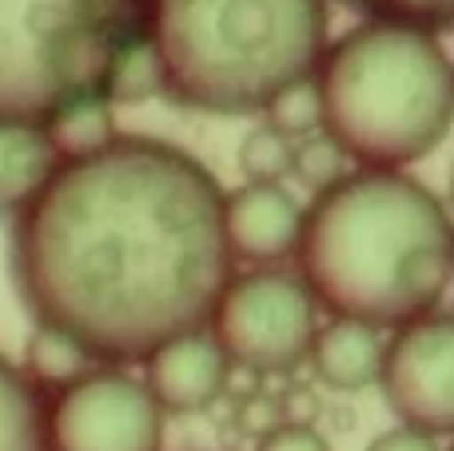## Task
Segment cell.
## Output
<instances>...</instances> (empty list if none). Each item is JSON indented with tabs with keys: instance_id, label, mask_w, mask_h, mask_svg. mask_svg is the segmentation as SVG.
I'll return each mask as SVG.
<instances>
[{
	"instance_id": "6da1fadb",
	"label": "cell",
	"mask_w": 454,
	"mask_h": 451,
	"mask_svg": "<svg viewBox=\"0 0 454 451\" xmlns=\"http://www.w3.org/2000/svg\"><path fill=\"white\" fill-rule=\"evenodd\" d=\"M223 200L184 148L120 136L60 164L16 216V292L40 328L72 336L96 364H144L220 308L235 260Z\"/></svg>"
},
{
	"instance_id": "7a4b0ae2",
	"label": "cell",
	"mask_w": 454,
	"mask_h": 451,
	"mask_svg": "<svg viewBox=\"0 0 454 451\" xmlns=\"http://www.w3.org/2000/svg\"><path fill=\"white\" fill-rule=\"evenodd\" d=\"M299 276L335 320L407 328L454 276V220L427 184L359 168L307 208Z\"/></svg>"
},
{
	"instance_id": "3957f363",
	"label": "cell",
	"mask_w": 454,
	"mask_h": 451,
	"mask_svg": "<svg viewBox=\"0 0 454 451\" xmlns=\"http://www.w3.org/2000/svg\"><path fill=\"white\" fill-rule=\"evenodd\" d=\"M144 36L168 96L200 112L243 116L327 56V0H148Z\"/></svg>"
},
{
	"instance_id": "277c9868",
	"label": "cell",
	"mask_w": 454,
	"mask_h": 451,
	"mask_svg": "<svg viewBox=\"0 0 454 451\" xmlns=\"http://www.w3.org/2000/svg\"><path fill=\"white\" fill-rule=\"evenodd\" d=\"M315 88L323 132L371 172L431 156L454 124V64L431 28L367 20L327 48Z\"/></svg>"
},
{
	"instance_id": "5b68a950",
	"label": "cell",
	"mask_w": 454,
	"mask_h": 451,
	"mask_svg": "<svg viewBox=\"0 0 454 451\" xmlns=\"http://www.w3.org/2000/svg\"><path fill=\"white\" fill-rule=\"evenodd\" d=\"M148 0H0V120L44 124L104 96L116 56L144 36Z\"/></svg>"
},
{
	"instance_id": "8992f818",
	"label": "cell",
	"mask_w": 454,
	"mask_h": 451,
	"mask_svg": "<svg viewBox=\"0 0 454 451\" xmlns=\"http://www.w3.org/2000/svg\"><path fill=\"white\" fill-rule=\"evenodd\" d=\"M212 336L227 360L247 372H291L311 360L319 336V300L303 276L283 268H255L231 276L220 308L212 316Z\"/></svg>"
},
{
	"instance_id": "52a82bcc",
	"label": "cell",
	"mask_w": 454,
	"mask_h": 451,
	"mask_svg": "<svg viewBox=\"0 0 454 451\" xmlns=\"http://www.w3.org/2000/svg\"><path fill=\"white\" fill-rule=\"evenodd\" d=\"M44 439L48 451H160L164 407L144 380L120 368H92L48 396Z\"/></svg>"
},
{
	"instance_id": "ba28073f",
	"label": "cell",
	"mask_w": 454,
	"mask_h": 451,
	"mask_svg": "<svg viewBox=\"0 0 454 451\" xmlns=\"http://www.w3.org/2000/svg\"><path fill=\"white\" fill-rule=\"evenodd\" d=\"M379 388L407 428L454 436V316L431 312L399 328L387 344Z\"/></svg>"
},
{
	"instance_id": "9c48e42d",
	"label": "cell",
	"mask_w": 454,
	"mask_h": 451,
	"mask_svg": "<svg viewBox=\"0 0 454 451\" xmlns=\"http://www.w3.org/2000/svg\"><path fill=\"white\" fill-rule=\"evenodd\" d=\"M307 212L283 184H243L223 200V228L235 260L255 268H275L299 256Z\"/></svg>"
},
{
	"instance_id": "30bf717a",
	"label": "cell",
	"mask_w": 454,
	"mask_h": 451,
	"mask_svg": "<svg viewBox=\"0 0 454 451\" xmlns=\"http://www.w3.org/2000/svg\"><path fill=\"white\" fill-rule=\"evenodd\" d=\"M227 372H231V360L212 336V328L180 336L144 360V384L164 412H204L223 396Z\"/></svg>"
},
{
	"instance_id": "8fae6325",
	"label": "cell",
	"mask_w": 454,
	"mask_h": 451,
	"mask_svg": "<svg viewBox=\"0 0 454 451\" xmlns=\"http://www.w3.org/2000/svg\"><path fill=\"white\" fill-rule=\"evenodd\" d=\"M60 152L44 124L0 120V212L20 216L60 172Z\"/></svg>"
},
{
	"instance_id": "7c38bea8",
	"label": "cell",
	"mask_w": 454,
	"mask_h": 451,
	"mask_svg": "<svg viewBox=\"0 0 454 451\" xmlns=\"http://www.w3.org/2000/svg\"><path fill=\"white\" fill-rule=\"evenodd\" d=\"M387 344L379 328L359 320H331L319 328L311 348V368L327 388L335 392H363L383 380Z\"/></svg>"
},
{
	"instance_id": "4fadbf2b",
	"label": "cell",
	"mask_w": 454,
	"mask_h": 451,
	"mask_svg": "<svg viewBox=\"0 0 454 451\" xmlns=\"http://www.w3.org/2000/svg\"><path fill=\"white\" fill-rule=\"evenodd\" d=\"M48 400L36 392V384L0 356V451H48L44 439Z\"/></svg>"
},
{
	"instance_id": "5bb4252c",
	"label": "cell",
	"mask_w": 454,
	"mask_h": 451,
	"mask_svg": "<svg viewBox=\"0 0 454 451\" xmlns=\"http://www.w3.org/2000/svg\"><path fill=\"white\" fill-rule=\"evenodd\" d=\"M44 128H48V136H52L64 164L100 156L104 148H112V144L120 140L116 104H112L108 96H84V100L60 108L52 120H44Z\"/></svg>"
},
{
	"instance_id": "9a60e30c",
	"label": "cell",
	"mask_w": 454,
	"mask_h": 451,
	"mask_svg": "<svg viewBox=\"0 0 454 451\" xmlns=\"http://www.w3.org/2000/svg\"><path fill=\"white\" fill-rule=\"evenodd\" d=\"M96 368V360L80 348L72 336L56 332V328H40L28 336V348H24V376L36 384L40 396H56V392L72 388L76 380H84Z\"/></svg>"
},
{
	"instance_id": "2e32d148",
	"label": "cell",
	"mask_w": 454,
	"mask_h": 451,
	"mask_svg": "<svg viewBox=\"0 0 454 451\" xmlns=\"http://www.w3.org/2000/svg\"><path fill=\"white\" fill-rule=\"evenodd\" d=\"M156 92H168L164 68H160L148 36H136L132 44L116 56V64H112L108 84H104V96H108L112 104H144V100H152Z\"/></svg>"
},
{
	"instance_id": "e0dca14e",
	"label": "cell",
	"mask_w": 454,
	"mask_h": 451,
	"mask_svg": "<svg viewBox=\"0 0 454 451\" xmlns=\"http://www.w3.org/2000/svg\"><path fill=\"white\" fill-rule=\"evenodd\" d=\"M295 148L291 136L275 132L271 124L255 128L239 140V168L247 184H279L287 172H295Z\"/></svg>"
},
{
	"instance_id": "ac0fdd59",
	"label": "cell",
	"mask_w": 454,
	"mask_h": 451,
	"mask_svg": "<svg viewBox=\"0 0 454 451\" xmlns=\"http://www.w3.org/2000/svg\"><path fill=\"white\" fill-rule=\"evenodd\" d=\"M267 124L275 132L291 136V140H307V136L323 132V100L315 80H303V84H291L287 92H279L271 104H267Z\"/></svg>"
},
{
	"instance_id": "d6986e66",
	"label": "cell",
	"mask_w": 454,
	"mask_h": 451,
	"mask_svg": "<svg viewBox=\"0 0 454 451\" xmlns=\"http://www.w3.org/2000/svg\"><path fill=\"white\" fill-rule=\"evenodd\" d=\"M347 152L339 148L335 140H331L327 132H315L307 136V140H299L295 148V176L307 184V188H315V196L327 188H335L339 180H347Z\"/></svg>"
},
{
	"instance_id": "ffe728a7",
	"label": "cell",
	"mask_w": 454,
	"mask_h": 451,
	"mask_svg": "<svg viewBox=\"0 0 454 451\" xmlns=\"http://www.w3.org/2000/svg\"><path fill=\"white\" fill-rule=\"evenodd\" d=\"M379 20H403L419 28H454V0H355Z\"/></svg>"
},
{
	"instance_id": "44dd1931",
	"label": "cell",
	"mask_w": 454,
	"mask_h": 451,
	"mask_svg": "<svg viewBox=\"0 0 454 451\" xmlns=\"http://www.w3.org/2000/svg\"><path fill=\"white\" fill-rule=\"evenodd\" d=\"M255 451H331V444L307 423H275Z\"/></svg>"
},
{
	"instance_id": "7402d4cb",
	"label": "cell",
	"mask_w": 454,
	"mask_h": 451,
	"mask_svg": "<svg viewBox=\"0 0 454 451\" xmlns=\"http://www.w3.org/2000/svg\"><path fill=\"white\" fill-rule=\"evenodd\" d=\"M367 451H442V447H439V439L427 436V431L399 423V428H391V431H383V436L371 439Z\"/></svg>"
},
{
	"instance_id": "603a6c76",
	"label": "cell",
	"mask_w": 454,
	"mask_h": 451,
	"mask_svg": "<svg viewBox=\"0 0 454 451\" xmlns=\"http://www.w3.org/2000/svg\"><path fill=\"white\" fill-rule=\"evenodd\" d=\"M450 200H454V168H450Z\"/></svg>"
}]
</instances>
